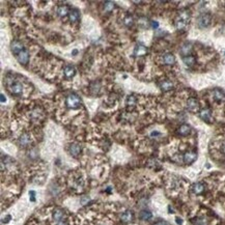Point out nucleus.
I'll return each instance as SVG.
<instances>
[{
  "instance_id": "obj_1",
  "label": "nucleus",
  "mask_w": 225,
  "mask_h": 225,
  "mask_svg": "<svg viewBox=\"0 0 225 225\" xmlns=\"http://www.w3.org/2000/svg\"><path fill=\"white\" fill-rule=\"evenodd\" d=\"M65 105H67V107L70 108V109H77V108L80 107L81 100L77 95H75V93H72V95H70L69 96H67V100H65Z\"/></svg>"
},
{
  "instance_id": "obj_2",
  "label": "nucleus",
  "mask_w": 225,
  "mask_h": 225,
  "mask_svg": "<svg viewBox=\"0 0 225 225\" xmlns=\"http://www.w3.org/2000/svg\"><path fill=\"white\" fill-rule=\"evenodd\" d=\"M211 19H212V17H211L210 14H201V15L198 17V20H197L198 27H200V28L207 27L211 23Z\"/></svg>"
},
{
  "instance_id": "obj_3",
  "label": "nucleus",
  "mask_w": 225,
  "mask_h": 225,
  "mask_svg": "<svg viewBox=\"0 0 225 225\" xmlns=\"http://www.w3.org/2000/svg\"><path fill=\"white\" fill-rule=\"evenodd\" d=\"M10 92H12L13 95L21 96L22 92H23V85H22L21 82L15 81V82H13V83L10 85Z\"/></svg>"
},
{
  "instance_id": "obj_4",
  "label": "nucleus",
  "mask_w": 225,
  "mask_h": 225,
  "mask_svg": "<svg viewBox=\"0 0 225 225\" xmlns=\"http://www.w3.org/2000/svg\"><path fill=\"white\" fill-rule=\"evenodd\" d=\"M16 57H17V60H18L20 63L23 65H26L28 63V61H29V53H28L27 50H23V51H21L18 55H16Z\"/></svg>"
},
{
  "instance_id": "obj_5",
  "label": "nucleus",
  "mask_w": 225,
  "mask_h": 225,
  "mask_svg": "<svg viewBox=\"0 0 225 225\" xmlns=\"http://www.w3.org/2000/svg\"><path fill=\"white\" fill-rule=\"evenodd\" d=\"M64 216H65L64 211L61 210V209H58V207L54 210L53 213H52V218L56 223H58V222H60V221H63Z\"/></svg>"
},
{
  "instance_id": "obj_6",
  "label": "nucleus",
  "mask_w": 225,
  "mask_h": 225,
  "mask_svg": "<svg viewBox=\"0 0 225 225\" xmlns=\"http://www.w3.org/2000/svg\"><path fill=\"white\" fill-rule=\"evenodd\" d=\"M10 50H12V52L15 54V55H18L21 51H23L25 49H24L23 44H22L20 41H14L12 43V45H10Z\"/></svg>"
},
{
  "instance_id": "obj_7",
  "label": "nucleus",
  "mask_w": 225,
  "mask_h": 225,
  "mask_svg": "<svg viewBox=\"0 0 225 225\" xmlns=\"http://www.w3.org/2000/svg\"><path fill=\"white\" fill-rule=\"evenodd\" d=\"M187 108L191 112H196L199 109V103L198 101L194 98H190L187 101Z\"/></svg>"
},
{
  "instance_id": "obj_8",
  "label": "nucleus",
  "mask_w": 225,
  "mask_h": 225,
  "mask_svg": "<svg viewBox=\"0 0 225 225\" xmlns=\"http://www.w3.org/2000/svg\"><path fill=\"white\" fill-rule=\"evenodd\" d=\"M31 142V137L28 133H23L19 138V144L21 145L22 147H26L30 144Z\"/></svg>"
},
{
  "instance_id": "obj_9",
  "label": "nucleus",
  "mask_w": 225,
  "mask_h": 225,
  "mask_svg": "<svg viewBox=\"0 0 225 225\" xmlns=\"http://www.w3.org/2000/svg\"><path fill=\"white\" fill-rule=\"evenodd\" d=\"M121 220L122 222H125V223H130V222H132L134 220V214L132 211H130V210L125 211V212L121 215Z\"/></svg>"
},
{
  "instance_id": "obj_10",
  "label": "nucleus",
  "mask_w": 225,
  "mask_h": 225,
  "mask_svg": "<svg viewBox=\"0 0 225 225\" xmlns=\"http://www.w3.org/2000/svg\"><path fill=\"white\" fill-rule=\"evenodd\" d=\"M196 158H197V155L195 152H187L184 155L183 160L186 164H191L196 160Z\"/></svg>"
},
{
  "instance_id": "obj_11",
  "label": "nucleus",
  "mask_w": 225,
  "mask_h": 225,
  "mask_svg": "<svg viewBox=\"0 0 225 225\" xmlns=\"http://www.w3.org/2000/svg\"><path fill=\"white\" fill-rule=\"evenodd\" d=\"M69 152L73 157H78L81 153V146L78 143H72L69 147Z\"/></svg>"
},
{
  "instance_id": "obj_12",
  "label": "nucleus",
  "mask_w": 225,
  "mask_h": 225,
  "mask_svg": "<svg viewBox=\"0 0 225 225\" xmlns=\"http://www.w3.org/2000/svg\"><path fill=\"white\" fill-rule=\"evenodd\" d=\"M199 116H200V118L204 121H211V119H212V113H211V110L207 109V108L206 109L200 110V112H199Z\"/></svg>"
},
{
  "instance_id": "obj_13",
  "label": "nucleus",
  "mask_w": 225,
  "mask_h": 225,
  "mask_svg": "<svg viewBox=\"0 0 225 225\" xmlns=\"http://www.w3.org/2000/svg\"><path fill=\"white\" fill-rule=\"evenodd\" d=\"M159 86L163 92H168V90H171L173 88V83L170 80H162Z\"/></svg>"
},
{
  "instance_id": "obj_14",
  "label": "nucleus",
  "mask_w": 225,
  "mask_h": 225,
  "mask_svg": "<svg viewBox=\"0 0 225 225\" xmlns=\"http://www.w3.org/2000/svg\"><path fill=\"white\" fill-rule=\"evenodd\" d=\"M63 74L67 78H73L76 75V70L73 65H67L63 69Z\"/></svg>"
},
{
  "instance_id": "obj_15",
  "label": "nucleus",
  "mask_w": 225,
  "mask_h": 225,
  "mask_svg": "<svg viewBox=\"0 0 225 225\" xmlns=\"http://www.w3.org/2000/svg\"><path fill=\"white\" fill-rule=\"evenodd\" d=\"M146 52H147V50L143 45H137V46L135 47V49H134V55H136V56H143L146 54Z\"/></svg>"
},
{
  "instance_id": "obj_16",
  "label": "nucleus",
  "mask_w": 225,
  "mask_h": 225,
  "mask_svg": "<svg viewBox=\"0 0 225 225\" xmlns=\"http://www.w3.org/2000/svg\"><path fill=\"white\" fill-rule=\"evenodd\" d=\"M191 51H192V45L189 44V43H186V44H184L183 46L181 48V54L184 56H189Z\"/></svg>"
},
{
  "instance_id": "obj_17",
  "label": "nucleus",
  "mask_w": 225,
  "mask_h": 225,
  "mask_svg": "<svg viewBox=\"0 0 225 225\" xmlns=\"http://www.w3.org/2000/svg\"><path fill=\"white\" fill-rule=\"evenodd\" d=\"M163 61H164L165 64L171 65V64H173L175 62V57H174V55H173V54L167 53V54H165V55L163 56Z\"/></svg>"
},
{
  "instance_id": "obj_18",
  "label": "nucleus",
  "mask_w": 225,
  "mask_h": 225,
  "mask_svg": "<svg viewBox=\"0 0 225 225\" xmlns=\"http://www.w3.org/2000/svg\"><path fill=\"white\" fill-rule=\"evenodd\" d=\"M178 134L182 136H188L191 133V128L188 125H182L181 127L178 128Z\"/></svg>"
},
{
  "instance_id": "obj_19",
  "label": "nucleus",
  "mask_w": 225,
  "mask_h": 225,
  "mask_svg": "<svg viewBox=\"0 0 225 225\" xmlns=\"http://www.w3.org/2000/svg\"><path fill=\"white\" fill-rule=\"evenodd\" d=\"M192 191L197 195L201 194V193L204 191V185L202 183H196L192 186Z\"/></svg>"
},
{
  "instance_id": "obj_20",
  "label": "nucleus",
  "mask_w": 225,
  "mask_h": 225,
  "mask_svg": "<svg viewBox=\"0 0 225 225\" xmlns=\"http://www.w3.org/2000/svg\"><path fill=\"white\" fill-rule=\"evenodd\" d=\"M213 96H214V99H215V101L217 102H222L223 100H225V96H224V93L221 92L220 89H215L213 92Z\"/></svg>"
},
{
  "instance_id": "obj_21",
  "label": "nucleus",
  "mask_w": 225,
  "mask_h": 225,
  "mask_svg": "<svg viewBox=\"0 0 225 225\" xmlns=\"http://www.w3.org/2000/svg\"><path fill=\"white\" fill-rule=\"evenodd\" d=\"M139 217H140L141 220H143V221H147V220H149V219H152L153 215H152V213H150L149 211L144 210V211H142V212L140 213V215H139Z\"/></svg>"
},
{
  "instance_id": "obj_22",
  "label": "nucleus",
  "mask_w": 225,
  "mask_h": 225,
  "mask_svg": "<svg viewBox=\"0 0 225 225\" xmlns=\"http://www.w3.org/2000/svg\"><path fill=\"white\" fill-rule=\"evenodd\" d=\"M183 61H184L185 64L188 65V67H191V65H193L195 63V57L192 55L185 56V57H183Z\"/></svg>"
},
{
  "instance_id": "obj_23",
  "label": "nucleus",
  "mask_w": 225,
  "mask_h": 225,
  "mask_svg": "<svg viewBox=\"0 0 225 225\" xmlns=\"http://www.w3.org/2000/svg\"><path fill=\"white\" fill-rule=\"evenodd\" d=\"M178 19L182 20V21H184V22H186V23H188V22H189V20H190V14L188 13L187 10L181 12V13H179L178 17Z\"/></svg>"
},
{
  "instance_id": "obj_24",
  "label": "nucleus",
  "mask_w": 225,
  "mask_h": 225,
  "mask_svg": "<svg viewBox=\"0 0 225 225\" xmlns=\"http://www.w3.org/2000/svg\"><path fill=\"white\" fill-rule=\"evenodd\" d=\"M80 18V15H79V12L77 10H73L72 12L70 13V21L71 22H77Z\"/></svg>"
},
{
  "instance_id": "obj_25",
  "label": "nucleus",
  "mask_w": 225,
  "mask_h": 225,
  "mask_svg": "<svg viewBox=\"0 0 225 225\" xmlns=\"http://www.w3.org/2000/svg\"><path fill=\"white\" fill-rule=\"evenodd\" d=\"M57 14L60 17H65L69 14V7L67 5H62V6H59L57 10Z\"/></svg>"
},
{
  "instance_id": "obj_26",
  "label": "nucleus",
  "mask_w": 225,
  "mask_h": 225,
  "mask_svg": "<svg viewBox=\"0 0 225 225\" xmlns=\"http://www.w3.org/2000/svg\"><path fill=\"white\" fill-rule=\"evenodd\" d=\"M90 90H92V92L93 95H99V92H100V83L99 82H93L90 85Z\"/></svg>"
},
{
  "instance_id": "obj_27",
  "label": "nucleus",
  "mask_w": 225,
  "mask_h": 225,
  "mask_svg": "<svg viewBox=\"0 0 225 225\" xmlns=\"http://www.w3.org/2000/svg\"><path fill=\"white\" fill-rule=\"evenodd\" d=\"M186 25H187L186 22L182 21V20H179V19H176L175 20V27H176V29L183 30L184 28L186 27Z\"/></svg>"
},
{
  "instance_id": "obj_28",
  "label": "nucleus",
  "mask_w": 225,
  "mask_h": 225,
  "mask_svg": "<svg viewBox=\"0 0 225 225\" xmlns=\"http://www.w3.org/2000/svg\"><path fill=\"white\" fill-rule=\"evenodd\" d=\"M114 7H115L114 3H113V2H111V1L105 2V4H104V8H105V10H106V12H111V10H112Z\"/></svg>"
},
{
  "instance_id": "obj_29",
  "label": "nucleus",
  "mask_w": 225,
  "mask_h": 225,
  "mask_svg": "<svg viewBox=\"0 0 225 225\" xmlns=\"http://www.w3.org/2000/svg\"><path fill=\"white\" fill-rule=\"evenodd\" d=\"M126 103L128 106H134L136 104V98L134 96H129L126 100Z\"/></svg>"
},
{
  "instance_id": "obj_30",
  "label": "nucleus",
  "mask_w": 225,
  "mask_h": 225,
  "mask_svg": "<svg viewBox=\"0 0 225 225\" xmlns=\"http://www.w3.org/2000/svg\"><path fill=\"white\" fill-rule=\"evenodd\" d=\"M124 21H125V24H126L127 26H132L133 25V18L131 16H127Z\"/></svg>"
},
{
  "instance_id": "obj_31",
  "label": "nucleus",
  "mask_w": 225,
  "mask_h": 225,
  "mask_svg": "<svg viewBox=\"0 0 225 225\" xmlns=\"http://www.w3.org/2000/svg\"><path fill=\"white\" fill-rule=\"evenodd\" d=\"M195 225H207V220L204 218H198V219H196Z\"/></svg>"
},
{
  "instance_id": "obj_32",
  "label": "nucleus",
  "mask_w": 225,
  "mask_h": 225,
  "mask_svg": "<svg viewBox=\"0 0 225 225\" xmlns=\"http://www.w3.org/2000/svg\"><path fill=\"white\" fill-rule=\"evenodd\" d=\"M29 196H30V200L35 201V191H30L29 192Z\"/></svg>"
},
{
  "instance_id": "obj_33",
  "label": "nucleus",
  "mask_w": 225,
  "mask_h": 225,
  "mask_svg": "<svg viewBox=\"0 0 225 225\" xmlns=\"http://www.w3.org/2000/svg\"><path fill=\"white\" fill-rule=\"evenodd\" d=\"M152 26H153V28H155V29H156V28H158L159 23H158V22H156V21H153L152 22Z\"/></svg>"
},
{
  "instance_id": "obj_34",
  "label": "nucleus",
  "mask_w": 225,
  "mask_h": 225,
  "mask_svg": "<svg viewBox=\"0 0 225 225\" xmlns=\"http://www.w3.org/2000/svg\"><path fill=\"white\" fill-rule=\"evenodd\" d=\"M56 225H69L68 224V222L67 221H60V222H58V223H56Z\"/></svg>"
},
{
  "instance_id": "obj_35",
  "label": "nucleus",
  "mask_w": 225,
  "mask_h": 225,
  "mask_svg": "<svg viewBox=\"0 0 225 225\" xmlns=\"http://www.w3.org/2000/svg\"><path fill=\"white\" fill-rule=\"evenodd\" d=\"M221 152L223 153H225V142H223L222 145H221Z\"/></svg>"
},
{
  "instance_id": "obj_36",
  "label": "nucleus",
  "mask_w": 225,
  "mask_h": 225,
  "mask_svg": "<svg viewBox=\"0 0 225 225\" xmlns=\"http://www.w3.org/2000/svg\"><path fill=\"white\" fill-rule=\"evenodd\" d=\"M175 220H176V223L179 224V225H182V223H183V220H182V219H179V218H176Z\"/></svg>"
},
{
  "instance_id": "obj_37",
  "label": "nucleus",
  "mask_w": 225,
  "mask_h": 225,
  "mask_svg": "<svg viewBox=\"0 0 225 225\" xmlns=\"http://www.w3.org/2000/svg\"><path fill=\"white\" fill-rule=\"evenodd\" d=\"M155 225H168L167 223H165V222H159V223H157Z\"/></svg>"
},
{
  "instance_id": "obj_38",
  "label": "nucleus",
  "mask_w": 225,
  "mask_h": 225,
  "mask_svg": "<svg viewBox=\"0 0 225 225\" xmlns=\"http://www.w3.org/2000/svg\"><path fill=\"white\" fill-rule=\"evenodd\" d=\"M1 102H2V103H4V102H5V98H4L3 95H1Z\"/></svg>"
}]
</instances>
